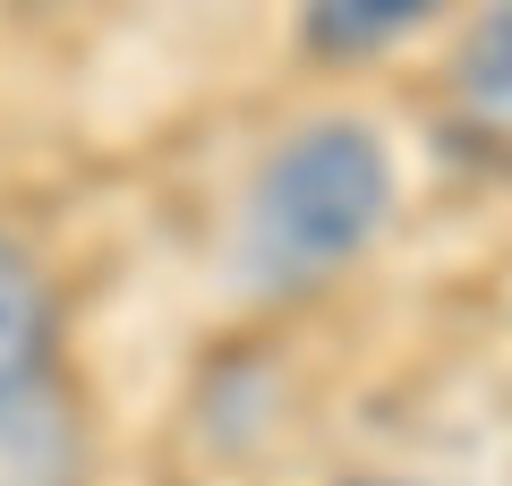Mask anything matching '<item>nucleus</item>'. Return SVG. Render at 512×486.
I'll return each mask as SVG.
<instances>
[{
    "label": "nucleus",
    "mask_w": 512,
    "mask_h": 486,
    "mask_svg": "<svg viewBox=\"0 0 512 486\" xmlns=\"http://www.w3.org/2000/svg\"><path fill=\"white\" fill-rule=\"evenodd\" d=\"M444 0H299V26L325 60H367L384 43H402L410 26H427Z\"/></svg>",
    "instance_id": "39448f33"
},
{
    "label": "nucleus",
    "mask_w": 512,
    "mask_h": 486,
    "mask_svg": "<svg viewBox=\"0 0 512 486\" xmlns=\"http://www.w3.org/2000/svg\"><path fill=\"white\" fill-rule=\"evenodd\" d=\"M52 350H60L52 273H43V256L18 231H0V393L52 384Z\"/></svg>",
    "instance_id": "7ed1b4c3"
},
{
    "label": "nucleus",
    "mask_w": 512,
    "mask_h": 486,
    "mask_svg": "<svg viewBox=\"0 0 512 486\" xmlns=\"http://www.w3.org/2000/svg\"><path fill=\"white\" fill-rule=\"evenodd\" d=\"M393 222V145L367 120H308L256 162L231 265L256 299H299L350 273Z\"/></svg>",
    "instance_id": "f257e3e1"
},
{
    "label": "nucleus",
    "mask_w": 512,
    "mask_h": 486,
    "mask_svg": "<svg viewBox=\"0 0 512 486\" xmlns=\"http://www.w3.org/2000/svg\"><path fill=\"white\" fill-rule=\"evenodd\" d=\"M444 103L453 128L478 154L512 162V0H487L453 43V69H444Z\"/></svg>",
    "instance_id": "f03ea898"
},
{
    "label": "nucleus",
    "mask_w": 512,
    "mask_h": 486,
    "mask_svg": "<svg viewBox=\"0 0 512 486\" xmlns=\"http://www.w3.org/2000/svg\"><path fill=\"white\" fill-rule=\"evenodd\" d=\"M86 478V427L77 410L35 384V393H0V486H77Z\"/></svg>",
    "instance_id": "20e7f679"
},
{
    "label": "nucleus",
    "mask_w": 512,
    "mask_h": 486,
    "mask_svg": "<svg viewBox=\"0 0 512 486\" xmlns=\"http://www.w3.org/2000/svg\"><path fill=\"white\" fill-rule=\"evenodd\" d=\"M350 486H410V478H350Z\"/></svg>",
    "instance_id": "423d86ee"
}]
</instances>
